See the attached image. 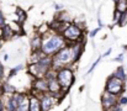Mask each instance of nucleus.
Instances as JSON below:
<instances>
[{
    "mask_svg": "<svg viewBox=\"0 0 127 111\" xmlns=\"http://www.w3.org/2000/svg\"><path fill=\"white\" fill-rule=\"evenodd\" d=\"M121 12H119V11H115L114 12V24H117L119 25V22H120V19H121Z\"/></svg>",
    "mask_w": 127,
    "mask_h": 111,
    "instance_id": "nucleus-24",
    "label": "nucleus"
},
{
    "mask_svg": "<svg viewBox=\"0 0 127 111\" xmlns=\"http://www.w3.org/2000/svg\"><path fill=\"white\" fill-rule=\"evenodd\" d=\"M117 105H120L121 108H124V106H126L127 105V96L126 95H120L119 98H117Z\"/></svg>",
    "mask_w": 127,
    "mask_h": 111,
    "instance_id": "nucleus-21",
    "label": "nucleus"
},
{
    "mask_svg": "<svg viewBox=\"0 0 127 111\" xmlns=\"http://www.w3.org/2000/svg\"><path fill=\"white\" fill-rule=\"evenodd\" d=\"M2 25H5V17H4L2 12L0 11V26H2Z\"/></svg>",
    "mask_w": 127,
    "mask_h": 111,
    "instance_id": "nucleus-25",
    "label": "nucleus"
},
{
    "mask_svg": "<svg viewBox=\"0 0 127 111\" xmlns=\"http://www.w3.org/2000/svg\"><path fill=\"white\" fill-rule=\"evenodd\" d=\"M99 61H100V58H97V59H96V62H95V63H94V64L91 66V68H90V71H89V73H91V72L94 71V68H95V67L97 66V63H99Z\"/></svg>",
    "mask_w": 127,
    "mask_h": 111,
    "instance_id": "nucleus-26",
    "label": "nucleus"
},
{
    "mask_svg": "<svg viewBox=\"0 0 127 111\" xmlns=\"http://www.w3.org/2000/svg\"><path fill=\"white\" fill-rule=\"evenodd\" d=\"M5 110L6 111H16L17 110V104H16V101H15V99H14L12 95H9L7 101H6V104H5Z\"/></svg>",
    "mask_w": 127,
    "mask_h": 111,
    "instance_id": "nucleus-15",
    "label": "nucleus"
},
{
    "mask_svg": "<svg viewBox=\"0 0 127 111\" xmlns=\"http://www.w3.org/2000/svg\"><path fill=\"white\" fill-rule=\"evenodd\" d=\"M51 68H52V58L46 56L40 62L33 63V64H29L27 72L30 75L33 76V79H38V78H44L46 73Z\"/></svg>",
    "mask_w": 127,
    "mask_h": 111,
    "instance_id": "nucleus-3",
    "label": "nucleus"
},
{
    "mask_svg": "<svg viewBox=\"0 0 127 111\" xmlns=\"http://www.w3.org/2000/svg\"><path fill=\"white\" fill-rule=\"evenodd\" d=\"M122 56H124V54H120L117 58H115V61H117V62H121V61H122V58H124Z\"/></svg>",
    "mask_w": 127,
    "mask_h": 111,
    "instance_id": "nucleus-31",
    "label": "nucleus"
},
{
    "mask_svg": "<svg viewBox=\"0 0 127 111\" xmlns=\"http://www.w3.org/2000/svg\"><path fill=\"white\" fill-rule=\"evenodd\" d=\"M2 91H4V94L12 95V94L16 93V89H15L11 84H9V83H4V84H2Z\"/></svg>",
    "mask_w": 127,
    "mask_h": 111,
    "instance_id": "nucleus-18",
    "label": "nucleus"
},
{
    "mask_svg": "<svg viewBox=\"0 0 127 111\" xmlns=\"http://www.w3.org/2000/svg\"><path fill=\"white\" fill-rule=\"evenodd\" d=\"M44 57H46V54L43 53L42 51H35V52H32L31 53V57H30V64H33V63L40 62Z\"/></svg>",
    "mask_w": 127,
    "mask_h": 111,
    "instance_id": "nucleus-14",
    "label": "nucleus"
},
{
    "mask_svg": "<svg viewBox=\"0 0 127 111\" xmlns=\"http://www.w3.org/2000/svg\"><path fill=\"white\" fill-rule=\"evenodd\" d=\"M2 43H4V39H2V38H0V48H1V46H2Z\"/></svg>",
    "mask_w": 127,
    "mask_h": 111,
    "instance_id": "nucleus-32",
    "label": "nucleus"
},
{
    "mask_svg": "<svg viewBox=\"0 0 127 111\" xmlns=\"http://www.w3.org/2000/svg\"><path fill=\"white\" fill-rule=\"evenodd\" d=\"M44 93H48V81H47L44 78L33 79L30 95H33V96L40 98V96H41L42 94H44Z\"/></svg>",
    "mask_w": 127,
    "mask_h": 111,
    "instance_id": "nucleus-8",
    "label": "nucleus"
},
{
    "mask_svg": "<svg viewBox=\"0 0 127 111\" xmlns=\"http://www.w3.org/2000/svg\"><path fill=\"white\" fill-rule=\"evenodd\" d=\"M29 100H30L29 111H42V109H41V103H40V98L33 96V95H29Z\"/></svg>",
    "mask_w": 127,
    "mask_h": 111,
    "instance_id": "nucleus-11",
    "label": "nucleus"
},
{
    "mask_svg": "<svg viewBox=\"0 0 127 111\" xmlns=\"http://www.w3.org/2000/svg\"><path fill=\"white\" fill-rule=\"evenodd\" d=\"M110 111H122V108H121L120 105H116L115 108H112Z\"/></svg>",
    "mask_w": 127,
    "mask_h": 111,
    "instance_id": "nucleus-28",
    "label": "nucleus"
},
{
    "mask_svg": "<svg viewBox=\"0 0 127 111\" xmlns=\"http://www.w3.org/2000/svg\"><path fill=\"white\" fill-rule=\"evenodd\" d=\"M115 78H117V79H120V80H122V81H126L127 79V75H126V71H125V68L124 67H117L116 68V71L114 72V74H112Z\"/></svg>",
    "mask_w": 127,
    "mask_h": 111,
    "instance_id": "nucleus-17",
    "label": "nucleus"
},
{
    "mask_svg": "<svg viewBox=\"0 0 127 111\" xmlns=\"http://www.w3.org/2000/svg\"><path fill=\"white\" fill-rule=\"evenodd\" d=\"M105 90L116 95V96H120L124 94L125 91V81L115 78L114 75H110L106 80V85H105Z\"/></svg>",
    "mask_w": 127,
    "mask_h": 111,
    "instance_id": "nucleus-6",
    "label": "nucleus"
},
{
    "mask_svg": "<svg viewBox=\"0 0 127 111\" xmlns=\"http://www.w3.org/2000/svg\"><path fill=\"white\" fill-rule=\"evenodd\" d=\"M100 29H101V27H97V29H95V30H94V31H93L91 34H90V36H91V37H93V36H95V35H96V34L99 32V30H100Z\"/></svg>",
    "mask_w": 127,
    "mask_h": 111,
    "instance_id": "nucleus-29",
    "label": "nucleus"
},
{
    "mask_svg": "<svg viewBox=\"0 0 127 111\" xmlns=\"http://www.w3.org/2000/svg\"><path fill=\"white\" fill-rule=\"evenodd\" d=\"M84 49L83 42H74V43H67L65 47H63L59 52H57L54 56H52V69L58 71L61 68H70L72 64H74L79 57L82 56Z\"/></svg>",
    "mask_w": 127,
    "mask_h": 111,
    "instance_id": "nucleus-1",
    "label": "nucleus"
},
{
    "mask_svg": "<svg viewBox=\"0 0 127 111\" xmlns=\"http://www.w3.org/2000/svg\"><path fill=\"white\" fill-rule=\"evenodd\" d=\"M29 108H30V100H29V95L24 99V101L17 106V110L16 111H29Z\"/></svg>",
    "mask_w": 127,
    "mask_h": 111,
    "instance_id": "nucleus-19",
    "label": "nucleus"
},
{
    "mask_svg": "<svg viewBox=\"0 0 127 111\" xmlns=\"http://www.w3.org/2000/svg\"><path fill=\"white\" fill-rule=\"evenodd\" d=\"M1 30H2V36H1V38L5 41V39H10L12 36H15V32L11 30V27L9 26V25H2L1 26Z\"/></svg>",
    "mask_w": 127,
    "mask_h": 111,
    "instance_id": "nucleus-13",
    "label": "nucleus"
},
{
    "mask_svg": "<svg viewBox=\"0 0 127 111\" xmlns=\"http://www.w3.org/2000/svg\"><path fill=\"white\" fill-rule=\"evenodd\" d=\"M62 98V95H53L49 93H44L40 96V103H41V109L42 111H49L54 105L59 103L58 98Z\"/></svg>",
    "mask_w": 127,
    "mask_h": 111,
    "instance_id": "nucleus-7",
    "label": "nucleus"
},
{
    "mask_svg": "<svg viewBox=\"0 0 127 111\" xmlns=\"http://www.w3.org/2000/svg\"><path fill=\"white\" fill-rule=\"evenodd\" d=\"M48 81V93L49 94H53V95H64V94H62V89H61V86H59V84H58V81H57V79L56 78H53V79H49V80H47Z\"/></svg>",
    "mask_w": 127,
    "mask_h": 111,
    "instance_id": "nucleus-10",
    "label": "nucleus"
},
{
    "mask_svg": "<svg viewBox=\"0 0 127 111\" xmlns=\"http://www.w3.org/2000/svg\"><path fill=\"white\" fill-rule=\"evenodd\" d=\"M65 46H67V41L61 34H57V32H53L49 30L46 35L42 36L41 51L48 57L54 56L57 52H59Z\"/></svg>",
    "mask_w": 127,
    "mask_h": 111,
    "instance_id": "nucleus-2",
    "label": "nucleus"
},
{
    "mask_svg": "<svg viewBox=\"0 0 127 111\" xmlns=\"http://www.w3.org/2000/svg\"><path fill=\"white\" fill-rule=\"evenodd\" d=\"M127 24V12H125V14H122L121 15V19H120V22H119V26H125Z\"/></svg>",
    "mask_w": 127,
    "mask_h": 111,
    "instance_id": "nucleus-22",
    "label": "nucleus"
},
{
    "mask_svg": "<svg viewBox=\"0 0 127 111\" xmlns=\"http://www.w3.org/2000/svg\"><path fill=\"white\" fill-rule=\"evenodd\" d=\"M117 98L116 95L109 93V91H104L101 95V106L104 111H110L112 108H115L117 105Z\"/></svg>",
    "mask_w": 127,
    "mask_h": 111,
    "instance_id": "nucleus-9",
    "label": "nucleus"
},
{
    "mask_svg": "<svg viewBox=\"0 0 127 111\" xmlns=\"http://www.w3.org/2000/svg\"><path fill=\"white\" fill-rule=\"evenodd\" d=\"M2 78H4V67L0 64V81L2 80Z\"/></svg>",
    "mask_w": 127,
    "mask_h": 111,
    "instance_id": "nucleus-27",
    "label": "nucleus"
},
{
    "mask_svg": "<svg viewBox=\"0 0 127 111\" xmlns=\"http://www.w3.org/2000/svg\"><path fill=\"white\" fill-rule=\"evenodd\" d=\"M116 1H117V0H115V2H116Z\"/></svg>",
    "mask_w": 127,
    "mask_h": 111,
    "instance_id": "nucleus-33",
    "label": "nucleus"
},
{
    "mask_svg": "<svg viewBox=\"0 0 127 111\" xmlns=\"http://www.w3.org/2000/svg\"><path fill=\"white\" fill-rule=\"evenodd\" d=\"M2 95H4V91H2V83L0 81V100H1Z\"/></svg>",
    "mask_w": 127,
    "mask_h": 111,
    "instance_id": "nucleus-30",
    "label": "nucleus"
},
{
    "mask_svg": "<svg viewBox=\"0 0 127 111\" xmlns=\"http://www.w3.org/2000/svg\"><path fill=\"white\" fill-rule=\"evenodd\" d=\"M22 68H24V66H21V64H20L19 67H15L14 69H11V72H10V74H9V78H12V76H14L15 74L17 73L19 71H21Z\"/></svg>",
    "mask_w": 127,
    "mask_h": 111,
    "instance_id": "nucleus-23",
    "label": "nucleus"
},
{
    "mask_svg": "<svg viewBox=\"0 0 127 111\" xmlns=\"http://www.w3.org/2000/svg\"><path fill=\"white\" fill-rule=\"evenodd\" d=\"M83 29L78 24H70L69 27L62 34L67 43H74V42H83Z\"/></svg>",
    "mask_w": 127,
    "mask_h": 111,
    "instance_id": "nucleus-5",
    "label": "nucleus"
},
{
    "mask_svg": "<svg viewBox=\"0 0 127 111\" xmlns=\"http://www.w3.org/2000/svg\"><path fill=\"white\" fill-rule=\"evenodd\" d=\"M16 14H17V21H16V22L21 25V24L26 20V12H25L22 9L17 7V9H16Z\"/></svg>",
    "mask_w": 127,
    "mask_h": 111,
    "instance_id": "nucleus-20",
    "label": "nucleus"
},
{
    "mask_svg": "<svg viewBox=\"0 0 127 111\" xmlns=\"http://www.w3.org/2000/svg\"><path fill=\"white\" fill-rule=\"evenodd\" d=\"M56 79L62 89V94H65L74 83V72L72 71V68H68V67L61 68L57 71Z\"/></svg>",
    "mask_w": 127,
    "mask_h": 111,
    "instance_id": "nucleus-4",
    "label": "nucleus"
},
{
    "mask_svg": "<svg viewBox=\"0 0 127 111\" xmlns=\"http://www.w3.org/2000/svg\"><path fill=\"white\" fill-rule=\"evenodd\" d=\"M115 11H119L121 14L127 12V0H117L115 2Z\"/></svg>",
    "mask_w": 127,
    "mask_h": 111,
    "instance_id": "nucleus-16",
    "label": "nucleus"
},
{
    "mask_svg": "<svg viewBox=\"0 0 127 111\" xmlns=\"http://www.w3.org/2000/svg\"><path fill=\"white\" fill-rule=\"evenodd\" d=\"M41 47H42V36H40V35L33 36L32 39H31L32 52H35V51H41Z\"/></svg>",
    "mask_w": 127,
    "mask_h": 111,
    "instance_id": "nucleus-12",
    "label": "nucleus"
}]
</instances>
